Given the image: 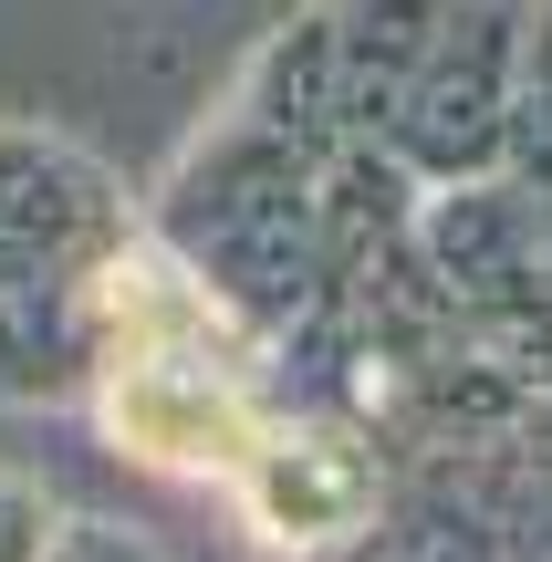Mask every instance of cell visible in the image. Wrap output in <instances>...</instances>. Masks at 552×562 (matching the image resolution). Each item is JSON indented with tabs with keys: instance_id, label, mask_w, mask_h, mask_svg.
Listing matches in <instances>:
<instances>
[{
	"instance_id": "1",
	"label": "cell",
	"mask_w": 552,
	"mask_h": 562,
	"mask_svg": "<svg viewBox=\"0 0 552 562\" xmlns=\"http://www.w3.org/2000/svg\"><path fill=\"white\" fill-rule=\"evenodd\" d=\"M104 427L157 469H250V448H261V417L219 375H188L178 355H125L104 385Z\"/></svg>"
},
{
	"instance_id": "2",
	"label": "cell",
	"mask_w": 552,
	"mask_h": 562,
	"mask_svg": "<svg viewBox=\"0 0 552 562\" xmlns=\"http://www.w3.org/2000/svg\"><path fill=\"white\" fill-rule=\"evenodd\" d=\"M250 510L261 531L282 542H334V531L365 510V469L324 438H282V448H250Z\"/></svg>"
}]
</instances>
